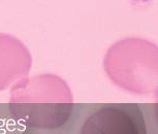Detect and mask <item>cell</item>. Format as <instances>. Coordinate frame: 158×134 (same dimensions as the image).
Segmentation results:
<instances>
[{"instance_id":"6da1fadb","label":"cell","mask_w":158,"mask_h":134,"mask_svg":"<svg viewBox=\"0 0 158 134\" xmlns=\"http://www.w3.org/2000/svg\"><path fill=\"white\" fill-rule=\"evenodd\" d=\"M10 111L25 127L53 130L70 118L73 96L64 79L54 74L25 77L10 89Z\"/></svg>"},{"instance_id":"7a4b0ae2","label":"cell","mask_w":158,"mask_h":134,"mask_svg":"<svg viewBox=\"0 0 158 134\" xmlns=\"http://www.w3.org/2000/svg\"><path fill=\"white\" fill-rule=\"evenodd\" d=\"M103 68L114 84L136 95L158 91L157 46L143 38H125L110 47Z\"/></svg>"},{"instance_id":"3957f363","label":"cell","mask_w":158,"mask_h":134,"mask_svg":"<svg viewBox=\"0 0 158 134\" xmlns=\"http://www.w3.org/2000/svg\"><path fill=\"white\" fill-rule=\"evenodd\" d=\"M80 134H148V129L138 105L109 104L86 119Z\"/></svg>"},{"instance_id":"277c9868","label":"cell","mask_w":158,"mask_h":134,"mask_svg":"<svg viewBox=\"0 0 158 134\" xmlns=\"http://www.w3.org/2000/svg\"><path fill=\"white\" fill-rule=\"evenodd\" d=\"M32 65L29 50L10 34L0 33V91L27 77Z\"/></svg>"}]
</instances>
